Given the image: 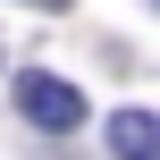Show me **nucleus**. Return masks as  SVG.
<instances>
[{"label":"nucleus","instance_id":"obj_1","mask_svg":"<svg viewBox=\"0 0 160 160\" xmlns=\"http://www.w3.org/2000/svg\"><path fill=\"white\" fill-rule=\"evenodd\" d=\"M17 118L34 127V135H76L84 127V93L68 84V76H51V68H17Z\"/></svg>","mask_w":160,"mask_h":160},{"label":"nucleus","instance_id":"obj_2","mask_svg":"<svg viewBox=\"0 0 160 160\" xmlns=\"http://www.w3.org/2000/svg\"><path fill=\"white\" fill-rule=\"evenodd\" d=\"M110 160H160V118L152 110H118L110 118Z\"/></svg>","mask_w":160,"mask_h":160},{"label":"nucleus","instance_id":"obj_3","mask_svg":"<svg viewBox=\"0 0 160 160\" xmlns=\"http://www.w3.org/2000/svg\"><path fill=\"white\" fill-rule=\"evenodd\" d=\"M25 8H68V0H25Z\"/></svg>","mask_w":160,"mask_h":160},{"label":"nucleus","instance_id":"obj_4","mask_svg":"<svg viewBox=\"0 0 160 160\" xmlns=\"http://www.w3.org/2000/svg\"><path fill=\"white\" fill-rule=\"evenodd\" d=\"M0 59H8V42H0Z\"/></svg>","mask_w":160,"mask_h":160}]
</instances>
